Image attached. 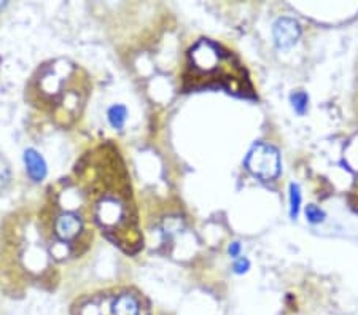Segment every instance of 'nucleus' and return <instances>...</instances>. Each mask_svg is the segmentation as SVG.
Returning a JSON list of instances; mask_svg holds the SVG:
<instances>
[{"instance_id": "nucleus-1", "label": "nucleus", "mask_w": 358, "mask_h": 315, "mask_svg": "<svg viewBox=\"0 0 358 315\" xmlns=\"http://www.w3.org/2000/svg\"><path fill=\"white\" fill-rule=\"evenodd\" d=\"M75 174L91 220L121 250L137 254L143 247V236L128 169L117 148L107 143L86 153Z\"/></svg>"}, {"instance_id": "nucleus-2", "label": "nucleus", "mask_w": 358, "mask_h": 315, "mask_svg": "<svg viewBox=\"0 0 358 315\" xmlns=\"http://www.w3.org/2000/svg\"><path fill=\"white\" fill-rule=\"evenodd\" d=\"M91 91L82 67L66 59L43 64L27 85V99L57 123L69 126L77 119Z\"/></svg>"}, {"instance_id": "nucleus-3", "label": "nucleus", "mask_w": 358, "mask_h": 315, "mask_svg": "<svg viewBox=\"0 0 358 315\" xmlns=\"http://www.w3.org/2000/svg\"><path fill=\"white\" fill-rule=\"evenodd\" d=\"M182 77L185 91L223 89L238 97L255 99V91L242 62L229 50L209 38H201L188 51Z\"/></svg>"}, {"instance_id": "nucleus-4", "label": "nucleus", "mask_w": 358, "mask_h": 315, "mask_svg": "<svg viewBox=\"0 0 358 315\" xmlns=\"http://www.w3.org/2000/svg\"><path fill=\"white\" fill-rule=\"evenodd\" d=\"M73 315H142V298L129 288L97 291L77 301Z\"/></svg>"}, {"instance_id": "nucleus-5", "label": "nucleus", "mask_w": 358, "mask_h": 315, "mask_svg": "<svg viewBox=\"0 0 358 315\" xmlns=\"http://www.w3.org/2000/svg\"><path fill=\"white\" fill-rule=\"evenodd\" d=\"M88 221H91V215L86 205H83V209L78 212L75 209L61 207V205L56 204L53 205L50 219L51 234L59 244L78 250L80 244H88L92 239Z\"/></svg>"}, {"instance_id": "nucleus-6", "label": "nucleus", "mask_w": 358, "mask_h": 315, "mask_svg": "<svg viewBox=\"0 0 358 315\" xmlns=\"http://www.w3.org/2000/svg\"><path fill=\"white\" fill-rule=\"evenodd\" d=\"M244 166L253 177H257L259 180H274L280 174L279 150L275 147L269 145V143L258 142L247 153Z\"/></svg>"}, {"instance_id": "nucleus-7", "label": "nucleus", "mask_w": 358, "mask_h": 315, "mask_svg": "<svg viewBox=\"0 0 358 315\" xmlns=\"http://www.w3.org/2000/svg\"><path fill=\"white\" fill-rule=\"evenodd\" d=\"M301 36L299 22L293 18H280L274 24V40L279 48H290Z\"/></svg>"}, {"instance_id": "nucleus-8", "label": "nucleus", "mask_w": 358, "mask_h": 315, "mask_svg": "<svg viewBox=\"0 0 358 315\" xmlns=\"http://www.w3.org/2000/svg\"><path fill=\"white\" fill-rule=\"evenodd\" d=\"M24 161H26V168H27V174L34 182H40L45 179L46 175V164L43 161V158L40 154L29 148L24 153Z\"/></svg>"}, {"instance_id": "nucleus-9", "label": "nucleus", "mask_w": 358, "mask_h": 315, "mask_svg": "<svg viewBox=\"0 0 358 315\" xmlns=\"http://www.w3.org/2000/svg\"><path fill=\"white\" fill-rule=\"evenodd\" d=\"M126 117H128V110L124 105H113L108 110V119L115 129H121L124 126Z\"/></svg>"}, {"instance_id": "nucleus-10", "label": "nucleus", "mask_w": 358, "mask_h": 315, "mask_svg": "<svg viewBox=\"0 0 358 315\" xmlns=\"http://www.w3.org/2000/svg\"><path fill=\"white\" fill-rule=\"evenodd\" d=\"M292 105L294 108V112L298 115H304L306 110H308V102H309V97L308 94L304 93V91H296V93H293L292 97Z\"/></svg>"}, {"instance_id": "nucleus-11", "label": "nucleus", "mask_w": 358, "mask_h": 315, "mask_svg": "<svg viewBox=\"0 0 358 315\" xmlns=\"http://www.w3.org/2000/svg\"><path fill=\"white\" fill-rule=\"evenodd\" d=\"M299 205H301V191L296 183L290 185V215L292 219H296L299 214Z\"/></svg>"}, {"instance_id": "nucleus-12", "label": "nucleus", "mask_w": 358, "mask_h": 315, "mask_svg": "<svg viewBox=\"0 0 358 315\" xmlns=\"http://www.w3.org/2000/svg\"><path fill=\"white\" fill-rule=\"evenodd\" d=\"M306 219L310 223H320L325 220V214H323V210H320L317 205L309 204L308 207H306Z\"/></svg>"}, {"instance_id": "nucleus-13", "label": "nucleus", "mask_w": 358, "mask_h": 315, "mask_svg": "<svg viewBox=\"0 0 358 315\" xmlns=\"http://www.w3.org/2000/svg\"><path fill=\"white\" fill-rule=\"evenodd\" d=\"M248 266H250V263H248L247 258H239V260L234 263V272H238V274L247 272Z\"/></svg>"}, {"instance_id": "nucleus-14", "label": "nucleus", "mask_w": 358, "mask_h": 315, "mask_svg": "<svg viewBox=\"0 0 358 315\" xmlns=\"http://www.w3.org/2000/svg\"><path fill=\"white\" fill-rule=\"evenodd\" d=\"M239 251H241V245H239V242H233L229 245V255L231 256H239Z\"/></svg>"}, {"instance_id": "nucleus-15", "label": "nucleus", "mask_w": 358, "mask_h": 315, "mask_svg": "<svg viewBox=\"0 0 358 315\" xmlns=\"http://www.w3.org/2000/svg\"><path fill=\"white\" fill-rule=\"evenodd\" d=\"M0 315H3V314H0Z\"/></svg>"}]
</instances>
